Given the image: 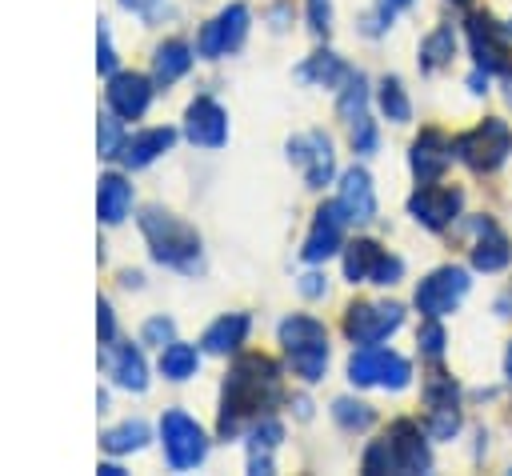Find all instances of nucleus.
Segmentation results:
<instances>
[{
    "label": "nucleus",
    "instance_id": "nucleus-20",
    "mask_svg": "<svg viewBox=\"0 0 512 476\" xmlns=\"http://www.w3.org/2000/svg\"><path fill=\"white\" fill-rule=\"evenodd\" d=\"M336 204L344 208L348 224H368L376 216V188H372V176L364 168H348L340 176V192H336Z\"/></svg>",
    "mask_w": 512,
    "mask_h": 476
},
{
    "label": "nucleus",
    "instance_id": "nucleus-29",
    "mask_svg": "<svg viewBox=\"0 0 512 476\" xmlns=\"http://www.w3.org/2000/svg\"><path fill=\"white\" fill-rule=\"evenodd\" d=\"M452 52H456V32L452 24H440L424 44H420V72H440L452 64Z\"/></svg>",
    "mask_w": 512,
    "mask_h": 476
},
{
    "label": "nucleus",
    "instance_id": "nucleus-30",
    "mask_svg": "<svg viewBox=\"0 0 512 476\" xmlns=\"http://www.w3.org/2000/svg\"><path fill=\"white\" fill-rule=\"evenodd\" d=\"M196 368H200V352H196L192 344L172 340L168 348H160V376H168V380H188V376H196Z\"/></svg>",
    "mask_w": 512,
    "mask_h": 476
},
{
    "label": "nucleus",
    "instance_id": "nucleus-38",
    "mask_svg": "<svg viewBox=\"0 0 512 476\" xmlns=\"http://www.w3.org/2000/svg\"><path fill=\"white\" fill-rule=\"evenodd\" d=\"M176 340V324L168 320V316H152V320H144V328H140V344H148V348H168Z\"/></svg>",
    "mask_w": 512,
    "mask_h": 476
},
{
    "label": "nucleus",
    "instance_id": "nucleus-41",
    "mask_svg": "<svg viewBox=\"0 0 512 476\" xmlns=\"http://www.w3.org/2000/svg\"><path fill=\"white\" fill-rule=\"evenodd\" d=\"M120 8L132 12V16H140L144 24H152V20L164 16V0H120Z\"/></svg>",
    "mask_w": 512,
    "mask_h": 476
},
{
    "label": "nucleus",
    "instance_id": "nucleus-50",
    "mask_svg": "<svg viewBox=\"0 0 512 476\" xmlns=\"http://www.w3.org/2000/svg\"><path fill=\"white\" fill-rule=\"evenodd\" d=\"M508 32H512V24H508Z\"/></svg>",
    "mask_w": 512,
    "mask_h": 476
},
{
    "label": "nucleus",
    "instance_id": "nucleus-36",
    "mask_svg": "<svg viewBox=\"0 0 512 476\" xmlns=\"http://www.w3.org/2000/svg\"><path fill=\"white\" fill-rule=\"evenodd\" d=\"M416 344H420V356L424 360H440L444 356V328H440V316H424L420 332H416Z\"/></svg>",
    "mask_w": 512,
    "mask_h": 476
},
{
    "label": "nucleus",
    "instance_id": "nucleus-13",
    "mask_svg": "<svg viewBox=\"0 0 512 476\" xmlns=\"http://www.w3.org/2000/svg\"><path fill=\"white\" fill-rule=\"evenodd\" d=\"M460 204H464V192L460 188H444V184H420L412 196H408V212H412V220L416 224H424V228H432V232H440V228H448L456 216H460Z\"/></svg>",
    "mask_w": 512,
    "mask_h": 476
},
{
    "label": "nucleus",
    "instance_id": "nucleus-5",
    "mask_svg": "<svg viewBox=\"0 0 512 476\" xmlns=\"http://www.w3.org/2000/svg\"><path fill=\"white\" fill-rule=\"evenodd\" d=\"M452 148H456V160H464L472 172H496L512 156V128L500 116H488L476 128L460 132Z\"/></svg>",
    "mask_w": 512,
    "mask_h": 476
},
{
    "label": "nucleus",
    "instance_id": "nucleus-45",
    "mask_svg": "<svg viewBox=\"0 0 512 476\" xmlns=\"http://www.w3.org/2000/svg\"><path fill=\"white\" fill-rule=\"evenodd\" d=\"M140 280H144L140 272H124V276H120V284H124V288H140Z\"/></svg>",
    "mask_w": 512,
    "mask_h": 476
},
{
    "label": "nucleus",
    "instance_id": "nucleus-21",
    "mask_svg": "<svg viewBox=\"0 0 512 476\" xmlns=\"http://www.w3.org/2000/svg\"><path fill=\"white\" fill-rule=\"evenodd\" d=\"M472 228H476L472 268H480V272H500V268H508V260H512V240L500 232V224L488 220V216H480V220H472Z\"/></svg>",
    "mask_w": 512,
    "mask_h": 476
},
{
    "label": "nucleus",
    "instance_id": "nucleus-9",
    "mask_svg": "<svg viewBox=\"0 0 512 476\" xmlns=\"http://www.w3.org/2000/svg\"><path fill=\"white\" fill-rule=\"evenodd\" d=\"M344 276L352 284L392 288L404 276V260L392 256V252H384L376 240H352V244H344Z\"/></svg>",
    "mask_w": 512,
    "mask_h": 476
},
{
    "label": "nucleus",
    "instance_id": "nucleus-11",
    "mask_svg": "<svg viewBox=\"0 0 512 476\" xmlns=\"http://www.w3.org/2000/svg\"><path fill=\"white\" fill-rule=\"evenodd\" d=\"M248 28H252V12H248V4H228V8H220V12L200 28V36H196V52L208 56V60L228 56V52H236V48L248 40Z\"/></svg>",
    "mask_w": 512,
    "mask_h": 476
},
{
    "label": "nucleus",
    "instance_id": "nucleus-22",
    "mask_svg": "<svg viewBox=\"0 0 512 476\" xmlns=\"http://www.w3.org/2000/svg\"><path fill=\"white\" fill-rule=\"evenodd\" d=\"M172 144H176V132L172 128H144V132H136V136L124 140V148L116 152V160H120V168L136 172V168H148L156 156H164Z\"/></svg>",
    "mask_w": 512,
    "mask_h": 476
},
{
    "label": "nucleus",
    "instance_id": "nucleus-28",
    "mask_svg": "<svg viewBox=\"0 0 512 476\" xmlns=\"http://www.w3.org/2000/svg\"><path fill=\"white\" fill-rule=\"evenodd\" d=\"M144 444H148V424L144 420H124V424L100 432V448L108 456H128V452H136Z\"/></svg>",
    "mask_w": 512,
    "mask_h": 476
},
{
    "label": "nucleus",
    "instance_id": "nucleus-14",
    "mask_svg": "<svg viewBox=\"0 0 512 476\" xmlns=\"http://www.w3.org/2000/svg\"><path fill=\"white\" fill-rule=\"evenodd\" d=\"M344 228H348V216H344V208H340L336 200L320 204V208H316V216H312V228H308V236H304L300 260H308V264H320V260L336 256V252L344 248Z\"/></svg>",
    "mask_w": 512,
    "mask_h": 476
},
{
    "label": "nucleus",
    "instance_id": "nucleus-7",
    "mask_svg": "<svg viewBox=\"0 0 512 476\" xmlns=\"http://www.w3.org/2000/svg\"><path fill=\"white\" fill-rule=\"evenodd\" d=\"M160 440H164V460H168V468H176V472H188V468L204 464V456H208V436H204V428H200L188 412H180V408H168V412L160 416Z\"/></svg>",
    "mask_w": 512,
    "mask_h": 476
},
{
    "label": "nucleus",
    "instance_id": "nucleus-40",
    "mask_svg": "<svg viewBox=\"0 0 512 476\" xmlns=\"http://www.w3.org/2000/svg\"><path fill=\"white\" fill-rule=\"evenodd\" d=\"M308 28H312V36L332 32V4L328 0H308Z\"/></svg>",
    "mask_w": 512,
    "mask_h": 476
},
{
    "label": "nucleus",
    "instance_id": "nucleus-43",
    "mask_svg": "<svg viewBox=\"0 0 512 476\" xmlns=\"http://www.w3.org/2000/svg\"><path fill=\"white\" fill-rule=\"evenodd\" d=\"M300 292H304L308 300H316V296H324V292H328V284H324V276H320V272H308V276H300Z\"/></svg>",
    "mask_w": 512,
    "mask_h": 476
},
{
    "label": "nucleus",
    "instance_id": "nucleus-46",
    "mask_svg": "<svg viewBox=\"0 0 512 476\" xmlns=\"http://www.w3.org/2000/svg\"><path fill=\"white\" fill-rule=\"evenodd\" d=\"M96 472H100V476H120V472H124V468H120V464H100V468H96Z\"/></svg>",
    "mask_w": 512,
    "mask_h": 476
},
{
    "label": "nucleus",
    "instance_id": "nucleus-15",
    "mask_svg": "<svg viewBox=\"0 0 512 476\" xmlns=\"http://www.w3.org/2000/svg\"><path fill=\"white\" fill-rule=\"evenodd\" d=\"M288 160L304 172L308 188H324L336 172V156H332V140L324 132H304L296 140H288Z\"/></svg>",
    "mask_w": 512,
    "mask_h": 476
},
{
    "label": "nucleus",
    "instance_id": "nucleus-23",
    "mask_svg": "<svg viewBox=\"0 0 512 476\" xmlns=\"http://www.w3.org/2000/svg\"><path fill=\"white\" fill-rule=\"evenodd\" d=\"M132 212V184L120 172H104L96 184V216L100 224H120Z\"/></svg>",
    "mask_w": 512,
    "mask_h": 476
},
{
    "label": "nucleus",
    "instance_id": "nucleus-6",
    "mask_svg": "<svg viewBox=\"0 0 512 476\" xmlns=\"http://www.w3.org/2000/svg\"><path fill=\"white\" fill-rule=\"evenodd\" d=\"M348 380L356 388H388V392H400L412 380V364L400 352H392V348L360 344L348 356Z\"/></svg>",
    "mask_w": 512,
    "mask_h": 476
},
{
    "label": "nucleus",
    "instance_id": "nucleus-37",
    "mask_svg": "<svg viewBox=\"0 0 512 476\" xmlns=\"http://www.w3.org/2000/svg\"><path fill=\"white\" fill-rule=\"evenodd\" d=\"M348 140H352V148L360 152V156H368V152H376V144H380V132H376V120L364 112L360 120H352L348 124Z\"/></svg>",
    "mask_w": 512,
    "mask_h": 476
},
{
    "label": "nucleus",
    "instance_id": "nucleus-42",
    "mask_svg": "<svg viewBox=\"0 0 512 476\" xmlns=\"http://www.w3.org/2000/svg\"><path fill=\"white\" fill-rule=\"evenodd\" d=\"M96 332H100V344H108V340H116V320H112V304L108 300H100L96 304Z\"/></svg>",
    "mask_w": 512,
    "mask_h": 476
},
{
    "label": "nucleus",
    "instance_id": "nucleus-49",
    "mask_svg": "<svg viewBox=\"0 0 512 476\" xmlns=\"http://www.w3.org/2000/svg\"><path fill=\"white\" fill-rule=\"evenodd\" d=\"M452 4H468V0H452Z\"/></svg>",
    "mask_w": 512,
    "mask_h": 476
},
{
    "label": "nucleus",
    "instance_id": "nucleus-18",
    "mask_svg": "<svg viewBox=\"0 0 512 476\" xmlns=\"http://www.w3.org/2000/svg\"><path fill=\"white\" fill-rule=\"evenodd\" d=\"M184 136L196 148H220L228 140V112L212 96H196L184 112Z\"/></svg>",
    "mask_w": 512,
    "mask_h": 476
},
{
    "label": "nucleus",
    "instance_id": "nucleus-47",
    "mask_svg": "<svg viewBox=\"0 0 512 476\" xmlns=\"http://www.w3.org/2000/svg\"><path fill=\"white\" fill-rule=\"evenodd\" d=\"M504 376L512 380V344H508V356H504Z\"/></svg>",
    "mask_w": 512,
    "mask_h": 476
},
{
    "label": "nucleus",
    "instance_id": "nucleus-16",
    "mask_svg": "<svg viewBox=\"0 0 512 476\" xmlns=\"http://www.w3.org/2000/svg\"><path fill=\"white\" fill-rule=\"evenodd\" d=\"M100 368L124 392H144L148 388V364H144V352L132 340H108L100 348Z\"/></svg>",
    "mask_w": 512,
    "mask_h": 476
},
{
    "label": "nucleus",
    "instance_id": "nucleus-31",
    "mask_svg": "<svg viewBox=\"0 0 512 476\" xmlns=\"http://www.w3.org/2000/svg\"><path fill=\"white\" fill-rule=\"evenodd\" d=\"M376 104H380V112H384L392 124H408V120H412V104H408V92H404V84H400L396 76H384V80H380Z\"/></svg>",
    "mask_w": 512,
    "mask_h": 476
},
{
    "label": "nucleus",
    "instance_id": "nucleus-24",
    "mask_svg": "<svg viewBox=\"0 0 512 476\" xmlns=\"http://www.w3.org/2000/svg\"><path fill=\"white\" fill-rule=\"evenodd\" d=\"M248 328H252V320L244 312H228V316H220V320H212L204 328L200 348L212 352V356H228V352H236L248 340Z\"/></svg>",
    "mask_w": 512,
    "mask_h": 476
},
{
    "label": "nucleus",
    "instance_id": "nucleus-25",
    "mask_svg": "<svg viewBox=\"0 0 512 476\" xmlns=\"http://www.w3.org/2000/svg\"><path fill=\"white\" fill-rule=\"evenodd\" d=\"M284 440V424L272 420V416H260L252 424V436H248V472H272V452L280 448Z\"/></svg>",
    "mask_w": 512,
    "mask_h": 476
},
{
    "label": "nucleus",
    "instance_id": "nucleus-19",
    "mask_svg": "<svg viewBox=\"0 0 512 476\" xmlns=\"http://www.w3.org/2000/svg\"><path fill=\"white\" fill-rule=\"evenodd\" d=\"M452 156H456L452 140H448L440 128H424V132L412 140L408 164H412V176H416L420 184H432V180H440V176L448 172Z\"/></svg>",
    "mask_w": 512,
    "mask_h": 476
},
{
    "label": "nucleus",
    "instance_id": "nucleus-48",
    "mask_svg": "<svg viewBox=\"0 0 512 476\" xmlns=\"http://www.w3.org/2000/svg\"><path fill=\"white\" fill-rule=\"evenodd\" d=\"M388 4H392V8H408L412 0H388Z\"/></svg>",
    "mask_w": 512,
    "mask_h": 476
},
{
    "label": "nucleus",
    "instance_id": "nucleus-35",
    "mask_svg": "<svg viewBox=\"0 0 512 476\" xmlns=\"http://www.w3.org/2000/svg\"><path fill=\"white\" fill-rule=\"evenodd\" d=\"M124 124H120V116L116 112H104L100 116V124H96V152L104 156V160H116V152L124 148Z\"/></svg>",
    "mask_w": 512,
    "mask_h": 476
},
{
    "label": "nucleus",
    "instance_id": "nucleus-34",
    "mask_svg": "<svg viewBox=\"0 0 512 476\" xmlns=\"http://www.w3.org/2000/svg\"><path fill=\"white\" fill-rule=\"evenodd\" d=\"M424 404L432 408H460V388L448 372H428L424 376Z\"/></svg>",
    "mask_w": 512,
    "mask_h": 476
},
{
    "label": "nucleus",
    "instance_id": "nucleus-10",
    "mask_svg": "<svg viewBox=\"0 0 512 476\" xmlns=\"http://www.w3.org/2000/svg\"><path fill=\"white\" fill-rule=\"evenodd\" d=\"M404 324V308L392 300H356L344 312V336L352 344H380Z\"/></svg>",
    "mask_w": 512,
    "mask_h": 476
},
{
    "label": "nucleus",
    "instance_id": "nucleus-2",
    "mask_svg": "<svg viewBox=\"0 0 512 476\" xmlns=\"http://www.w3.org/2000/svg\"><path fill=\"white\" fill-rule=\"evenodd\" d=\"M140 232H144L148 252H152L156 264L176 268V272H196L200 268V236L180 216L152 204V208L140 212Z\"/></svg>",
    "mask_w": 512,
    "mask_h": 476
},
{
    "label": "nucleus",
    "instance_id": "nucleus-27",
    "mask_svg": "<svg viewBox=\"0 0 512 476\" xmlns=\"http://www.w3.org/2000/svg\"><path fill=\"white\" fill-rule=\"evenodd\" d=\"M348 76H352V68L336 52H312L296 68V80H308V84H320V88H340Z\"/></svg>",
    "mask_w": 512,
    "mask_h": 476
},
{
    "label": "nucleus",
    "instance_id": "nucleus-33",
    "mask_svg": "<svg viewBox=\"0 0 512 476\" xmlns=\"http://www.w3.org/2000/svg\"><path fill=\"white\" fill-rule=\"evenodd\" d=\"M332 420H336L344 432H364V428H372L376 412H372V404H364V400L340 396V400H332Z\"/></svg>",
    "mask_w": 512,
    "mask_h": 476
},
{
    "label": "nucleus",
    "instance_id": "nucleus-1",
    "mask_svg": "<svg viewBox=\"0 0 512 476\" xmlns=\"http://www.w3.org/2000/svg\"><path fill=\"white\" fill-rule=\"evenodd\" d=\"M284 400V384H280V368L268 356H240L220 388V420L216 432L224 440H232L236 432H244L248 424H256L260 416H268L276 404Z\"/></svg>",
    "mask_w": 512,
    "mask_h": 476
},
{
    "label": "nucleus",
    "instance_id": "nucleus-8",
    "mask_svg": "<svg viewBox=\"0 0 512 476\" xmlns=\"http://www.w3.org/2000/svg\"><path fill=\"white\" fill-rule=\"evenodd\" d=\"M468 48L476 56V68L512 76V32L508 24H496V16L488 12L468 16Z\"/></svg>",
    "mask_w": 512,
    "mask_h": 476
},
{
    "label": "nucleus",
    "instance_id": "nucleus-12",
    "mask_svg": "<svg viewBox=\"0 0 512 476\" xmlns=\"http://www.w3.org/2000/svg\"><path fill=\"white\" fill-rule=\"evenodd\" d=\"M468 272L460 264H444L436 272H428L420 284H416V308L424 316H448L460 308V300L468 296Z\"/></svg>",
    "mask_w": 512,
    "mask_h": 476
},
{
    "label": "nucleus",
    "instance_id": "nucleus-39",
    "mask_svg": "<svg viewBox=\"0 0 512 476\" xmlns=\"http://www.w3.org/2000/svg\"><path fill=\"white\" fill-rule=\"evenodd\" d=\"M96 68H100L104 76H112V72H116V48H112L108 20H100V24H96Z\"/></svg>",
    "mask_w": 512,
    "mask_h": 476
},
{
    "label": "nucleus",
    "instance_id": "nucleus-17",
    "mask_svg": "<svg viewBox=\"0 0 512 476\" xmlns=\"http://www.w3.org/2000/svg\"><path fill=\"white\" fill-rule=\"evenodd\" d=\"M152 76H140V72H112L108 76V88H104V100H108V112H116L120 120H140L152 104Z\"/></svg>",
    "mask_w": 512,
    "mask_h": 476
},
{
    "label": "nucleus",
    "instance_id": "nucleus-32",
    "mask_svg": "<svg viewBox=\"0 0 512 476\" xmlns=\"http://www.w3.org/2000/svg\"><path fill=\"white\" fill-rule=\"evenodd\" d=\"M336 112H340V120H344V124H352V120H360V116L368 112V84H364V76H360V72H352V76L340 84Z\"/></svg>",
    "mask_w": 512,
    "mask_h": 476
},
{
    "label": "nucleus",
    "instance_id": "nucleus-26",
    "mask_svg": "<svg viewBox=\"0 0 512 476\" xmlns=\"http://www.w3.org/2000/svg\"><path fill=\"white\" fill-rule=\"evenodd\" d=\"M188 68H192V44L188 40H164L152 56V80L164 84V88L176 84Z\"/></svg>",
    "mask_w": 512,
    "mask_h": 476
},
{
    "label": "nucleus",
    "instance_id": "nucleus-44",
    "mask_svg": "<svg viewBox=\"0 0 512 476\" xmlns=\"http://www.w3.org/2000/svg\"><path fill=\"white\" fill-rule=\"evenodd\" d=\"M468 88H472L476 96H480V92H488V72H484V68H476V72L468 76Z\"/></svg>",
    "mask_w": 512,
    "mask_h": 476
},
{
    "label": "nucleus",
    "instance_id": "nucleus-4",
    "mask_svg": "<svg viewBox=\"0 0 512 476\" xmlns=\"http://www.w3.org/2000/svg\"><path fill=\"white\" fill-rule=\"evenodd\" d=\"M280 348L288 356V368L304 380V384H316L328 368V332L316 316H284L280 320Z\"/></svg>",
    "mask_w": 512,
    "mask_h": 476
},
{
    "label": "nucleus",
    "instance_id": "nucleus-3",
    "mask_svg": "<svg viewBox=\"0 0 512 476\" xmlns=\"http://www.w3.org/2000/svg\"><path fill=\"white\" fill-rule=\"evenodd\" d=\"M428 468H432V452L420 424L412 420H396L364 452V472H428Z\"/></svg>",
    "mask_w": 512,
    "mask_h": 476
}]
</instances>
